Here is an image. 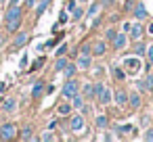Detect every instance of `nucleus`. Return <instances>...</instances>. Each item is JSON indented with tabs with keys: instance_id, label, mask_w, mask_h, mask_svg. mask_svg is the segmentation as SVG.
<instances>
[{
	"instance_id": "nucleus-16",
	"label": "nucleus",
	"mask_w": 153,
	"mask_h": 142,
	"mask_svg": "<svg viewBox=\"0 0 153 142\" xmlns=\"http://www.w3.org/2000/svg\"><path fill=\"white\" fill-rule=\"evenodd\" d=\"M21 140H34V127L32 125H25L23 129H21V134H17Z\"/></svg>"
},
{
	"instance_id": "nucleus-15",
	"label": "nucleus",
	"mask_w": 153,
	"mask_h": 142,
	"mask_svg": "<svg viewBox=\"0 0 153 142\" xmlns=\"http://www.w3.org/2000/svg\"><path fill=\"white\" fill-rule=\"evenodd\" d=\"M111 71H113V77H115L117 82H124V79H126V75H128V73H126V69H122V67H117V65H113V67H111Z\"/></svg>"
},
{
	"instance_id": "nucleus-38",
	"label": "nucleus",
	"mask_w": 153,
	"mask_h": 142,
	"mask_svg": "<svg viewBox=\"0 0 153 142\" xmlns=\"http://www.w3.org/2000/svg\"><path fill=\"white\" fill-rule=\"evenodd\" d=\"M132 129V125H117L115 127V132H120V134H124V132H130Z\"/></svg>"
},
{
	"instance_id": "nucleus-33",
	"label": "nucleus",
	"mask_w": 153,
	"mask_h": 142,
	"mask_svg": "<svg viewBox=\"0 0 153 142\" xmlns=\"http://www.w3.org/2000/svg\"><path fill=\"white\" fill-rule=\"evenodd\" d=\"M97 125L99 127H107V117L105 115H97Z\"/></svg>"
},
{
	"instance_id": "nucleus-32",
	"label": "nucleus",
	"mask_w": 153,
	"mask_h": 142,
	"mask_svg": "<svg viewBox=\"0 0 153 142\" xmlns=\"http://www.w3.org/2000/svg\"><path fill=\"white\" fill-rule=\"evenodd\" d=\"M103 88H105V86H103V82H97V84H94V98H99V96H101Z\"/></svg>"
},
{
	"instance_id": "nucleus-30",
	"label": "nucleus",
	"mask_w": 153,
	"mask_h": 142,
	"mask_svg": "<svg viewBox=\"0 0 153 142\" xmlns=\"http://www.w3.org/2000/svg\"><path fill=\"white\" fill-rule=\"evenodd\" d=\"M38 140H44V142H48V140H55V134H53L51 129H46V132H44V134H42Z\"/></svg>"
},
{
	"instance_id": "nucleus-11",
	"label": "nucleus",
	"mask_w": 153,
	"mask_h": 142,
	"mask_svg": "<svg viewBox=\"0 0 153 142\" xmlns=\"http://www.w3.org/2000/svg\"><path fill=\"white\" fill-rule=\"evenodd\" d=\"M76 65H78V69H90V65H92L90 54H80L78 61H76Z\"/></svg>"
},
{
	"instance_id": "nucleus-12",
	"label": "nucleus",
	"mask_w": 153,
	"mask_h": 142,
	"mask_svg": "<svg viewBox=\"0 0 153 142\" xmlns=\"http://www.w3.org/2000/svg\"><path fill=\"white\" fill-rule=\"evenodd\" d=\"M15 109H17V100L15 98H4V102H2V113H15Z\"/></svg>"
},
{
	"instance_id": "nucleus-1",
	"label": "nucleus",
	"mask_w": 153,
	"mask_h": 142,
	"mask_svg": "<svg viewBox=\"0 0 153 142\" xmlns=\"http://www.w3.org/2000/svg\"><path fill=\"white\" fill-rule=\"evenodd\" d=\"M17 134H19V127L13 121H4L0 125V140H13L17 138Z\"/></svg>"
},
{
	"instance_id": "nucleus-18",
	"label": "nucleus",
	"mask_w": 153,
	"mask_h": 142,
	"mask_svg": "<svg viewBox=\"0 0 153 142\" xmlns=\"http://www.w3.org/2000/svg\"><path fill=\"white\" fill-rule=\"evenodd\" d=\"M71 107H74V109H84V96H82L80 92L71 96Z\"/></svg>"
},
{
	"instance_id": "nucleus-21",
	"label": "nucleus",
	"mask_w": 153,
	"mask_h": 142,
	"mask_svg": "<svg viewBox=\"0 0 153 142\" xmlns=\"http://www.w3.org/2000/svg\"><path fill=\"white\" fill-rule=\"evenodd\" d=\"M82 96L84 98H94V86L92 84H84L82 86Z\"/></svg>"
},
{
	"instance_id": "nucleus-46",
	"label": "nucleus",
	"mask_w": 153,
	"mask_h": 142,
	"mask_svg": "<svg viewBox=\"0 0 153 142\" xmlns=\"http://www.w3.org/2000/svg\"><path fill=\"white\" fill-rule=\"evenodd\" d=\"M55 127H57V119H53V121L48 123V129H55Z\"/></svg>"
},
{
	"instance_id": "nucleus-13",
	"label": "nucleus",
	"mask_w": 153,
	"mask_h": 142,
	"mask_svg": "<svg viewBox=\"0 0 153 142\" xmlns=\"http://www.w3.org/2000/svg\"><path fill=\"white\" fill-rule=\"evenodd\" d=\"M99 100H101V104H109V102L113 100V92H111L109 88H103V92H101Z\"/></svg>"
},
{
	"instance_id": "nucleus-7",
	"label": "nucleus",
	"mask_w": 153,
	"mask_h": 142,
	"mask_svg": "<svg viewBox=\"0 0 153 142\" xmlns=\"http://www.w3.org/2000/svg\"><path fill=\"white\" fill-rule=\"evenodd\" d=\"M44 92H46V86H44V82H42V79L34 82V88H32V98H34V100H38V98H40Z\"/></svg>"
},
{
	"instance_id": "nucleus-25",
	"label": "nucleus",
	"mask_w": 153,
	"mask_h": 142,
	"mask_svg": "<svg viewBox=\"0 0 153 142\" xmlns=\"http://www.w3.org/2000/svg\"><path fill=\"white\" fill-rule=\"evenodd\" d=\"M128 104H130L132 109H138V107H140V94H130V96H128Z\"/></svg>"
},
{
	"instance_id": "nucleus-26",
	"label": "nucleus",
	"mask_w": 153,
	"mask_h": 142,
	"mask_svg": "<svg viewBox=\"0 0 153 142\" xmlns=\"http://www.w3.org/2000/svg\"><path fill=\"white\" fill-rule=\"evenodd\" d=\"M71 111H74V107H71L69 102H61V104L57 107V113H59V115H67V113H71Z\"/></svg>"
},
{
	"instance_id": "nucleus-19",
	"label": "nucleus",
	"mask_w": 153,
	"mask_h": 142,
	"mask_svg": "<svg viewBox=\"0 0 153 142\" xmlns=\"http://www.w3.org/2000/svg\"><path fill=\"white\" fill-rule=\"evenodd\" d=\"M134 17H136L138 21L147 19V9H145L143 4H136V7H134Z\"/></svg>"
},
{
	"instance_id": "nucleus-40",
	"label": "nucleus",
	"mask_w": 153,
	"mask_h": 142,
	"mask_svg": "<svg viewBox=\"0 0 153 142\" xmlns=\"http://www.w3.org/2000/svg\"><path fill=\"white\" fill-rule=\"evenodd\" d=\"M80 54H92V50H90V44H84L82 46V52Z\"/></svg>"
},
{
	"instance_id": "nucleus-2",
	"label": "nucleus",
	"mask_w": 153,
	"mask_h": 142,
	"mask_svg": "<svg viewBox=\"0 0 153 142\" xmlns=\"http://www.w3.org/2000/svg\"><path fill=\"white\" fill-rule=\"evenodd\" d=\"M30 42V34L27 32H15V38H13V42H11V48H9V52H17V50H21L25 44Z\"/></svg>"
},
{
	"instance_id": "nucleus-44",
	"label": "nucleus",
	"mask_w": 153,
	"mask_h": 142,
	"mask_svg": "<svg viewBox=\"0 0 153 142\" xmlns=\"http://www.w3.org/2000/svg\"><path fill=\"white\" fill-rule=\"evenodd\" d=\"M145 138H147V140H151V142H153V129H147V134H145Z\"/></svg>"
},
{
	"instance_id": "nucleus-10",
	"label": "nucleus",
	"mask_w": 153,
	"mask_h": 142,
	"mask_svg": "<svg viewBox=\"0 0 153 142\" xmlns=\"http://www.w3.org/2000/svg\"><path fill=\"white\" fill-rule=\"evenodd\" d=\"M111 42H113V48H115V50H122V48L126 46V42H128V36H126V34H115V38H113Z\"/></svg>"
},
{
	"instance_id": "nucleus-37",
	"label": "nucleus",
	"mask_w": 153,
	"mask_h": 142,
	"mask_svg": "<svg viewBox=\"0 0 153 142\" xmlns=\"http://www.w3.org/2000/svg\"><path fill=\"white\" fill-rule=\"evenodd\" d=\"M19 69H27V54L21 57V61H19Z\"/></svg>"
},
{
	"instance_id": "nucleus-3",
	"label": "nucleus",
	"mask_w": 153,
	"mask_h": 142,
	"mask_svg": "<svg viewBox=\"0 0 153 142\" xmlns=\"http://www.w3.org/2000/svg\"><path fill=\"white\" fill-rule=\"evenodd\" d=\"M61 92H63V98L71 100V96L80 92V82H78V79H74V77H69V79L63 84V90H61Z\"/></svg>"
},
{
	"instance_id": "nucleus-23",
	"label": "nucleus",
	"mask_w": 153,
	"mask_h": 142,
	"mask_svg": "<svg viewBox=\"0 0 153 142\" xmlns=\"http://www.w3.org/2000/svg\"><path fill=\"white\" fill-rule=\"evenodd\" d=\"M132 52H134L136 57H143V54L147 52V46H145L143 42H138V40H136V44H134V48H132Z\"/></svg>"
},
{
	"instance_id": "nucleus-14",
	"label": "nucleus",
	"mask_w": 153,
	"mask_h": 142,
	"mask_svg": "<svg viewBox=\"0 0 153 142\" xmlns=\"http://www.w3.org/2000/svg\"><path fill=\"white\" fill-rule=\"evenodd\" d=\"M113 100H115V104H120V107H124V104L128 102V94H126L124 90H117V92L113 94Z\"/></svg>"
},
{
	"instance_id": "nucleus-4",
	"label": "nucleus",
	"mask_w": 153,
	"mask_h": 142,
	"mask_svg": "<svg viewBox=\"0 0 153 142\" xmlns=\"http://www.w3.org/2000/svg\"><path fill=\"white\" fill-rule=\"evenodd\" d=\"M19 17H23V9H21L19 4H15V7H7L4 23H7V21H11V19H19Z\"/></svg>"
},
{
	"instance_id": "nucleus-45",
	"label": "nucleus",
	"mask_w": 153,
	"mask_h": 142,
	"mask_svg": "<svg viewBox=\"0 0 153 142\" xmlns=\"http://www.w3.org/2000/svg\"><path fill=\"white\" fill-rule=\"evenodd\" d=\"M147 52H149V61H151V65H153V46H149Z\"/></svg>"
},
{
	"instance_id": "nucleus-31",
	"label": "nucleus",
	"mask_w": 153,
	"mask_h": 142,
	"mask_svg": "<svg viewBox=\"0 0 153 142\" xmlns=\"http://www.w3.org/2000/svg\"><path fill=\"white\" fill-rule=\"evenodd\" d=\"M136 88H138V92H147V90H149V86H147V79H140V82H136Z\"/></svg>"
},
{
	"instance_id": "nucleus-27",
	"label": "nucleus",
	"mask_w": 153,
	"mask_h": 142,
	"mask_svg": "<svg viewBox=\"0 0 153 142\" xmlns=\"http://www.w3.org/2000/svg\"><path fill=\"white\" fill-rule=\"evenodd\" d=\"M44 63H46V59H44V57H40V59H38V61H34V63H32V67H27V69H30V71H38V69H42V65H44Z\"/></svg>"
},
{
	"instance_id": "nucleus-41",
	"label": "nucleus",
	"mask_w": 153,
	"mask_h": 142,
	"mask_svg": "<svg viewBox=\"0 0 153 142\" xmlns=\"http://www.w3.org/2000/svg\"><path fill=\"white\" fill-rule=\"evenodd\" d=\"M7 36H9L7 32H4V34H0V48H2V46L7 44Z\"/></svg>"
},
{
	"instance_id": "nucleus-17",
	"label": "nucleus",
	"mask_w": 153,
	"mask_h": 142,
	"mask_svg": "<svg viewBox=\"0 0 153 142\" xmlns=\"http://www.w3.org/2000/svg\"><path fill=\"white\" fill-rule=\"evenodd\" d=\"M105 50H107V44H105V42H97V44L92 46V54H94V57H103Z\"/></svg>"
},
{
	"instance_id": "nucleus-35",
	"label": "nucleus",
	"mask_w": 153,
	"mask_h": 142,
	"mask_svg": "<svg viewBox=\"0 0 153 142\" xmlns=\"http://www.w3.org/2000/svg\"><path fill=\"white\" fill-rule=\"evenodd\" d=\"M67 48H69L67 44H59V48H57V57H63V54L67 52Z\"/></svg>"
},
{
	"instance_id": "nucleus-20",
	"label": "nucleus",
	"mask_w": 153,
	"mask_h": 142,
	"mask_svg": "<svg viewBox=\"0 0 153 142\" xmlns=\"http://www.w3.org/2000/svg\"><path fill=\"white\" fill-rule=\"evenodd\" d=\"M140 36H143V27L136 23V25H130V38L132 40H140Z\"/></svg>"
},
{
	"instance_id": "nucleus-34",
	"label": "nucleus",
	"mask_w": 153,
	"mask_h": 142,
	"mask_svg": "<svg viewBox=\"0 0 153 142\" xmlns=\"http://www.w3.org/2000/svg\"><path fill=\"white\" fill-rule=\"evenodd\" d=\"M115 34H117V32H115V29H113V27H109V29H107V32H105V38H107V40H109V42H111V40H113V38H115Z\"/></svg>"
},
{
	"instance_id": "nucleus-43",
	"label": "nucleus",
	"mask_w": 153,
	"mask_h": 142,
	"mask_svg": "<svg viewBox=\"0 0 153 142\" xmlns=\"http://www.w3.org/2000/svg\"><path fill=\"white\" fill-rule=\"evenodd\" d=\"M147 86H149V90L153 92V75H149V77H147Z\"/></svg>"
},
{
	"instance_id": "nucleus-22",
	"label": "nucleus",
	"mask_w": 153,
	"mask_h": 142,
	"mask_svg": "<svg viewBox=\"0 0 153 142\" xmlns=\"http://www.w3.org/2000/svg\"><path fill=\"white\" fill-rule=\"evenodd\" d=\"M76 71H78V65H69V63H67V65H65V69H63L61 73L69 79V77H74V75H76Z\"/></svg>"
},
{
	"instance_id": "nucleus-29",
	"label": "nucleus",
	"mask_w": 153,
	"mask_h": 142,
	"mask_svg": "<svg viewBox=\"0 0 153 142\" xmlns=\"http://www.w3.org/2000/svg\"><path fill=\"white\" fill-rule=\"evenodd\" d=\"M71 13H74V15H71V19H74V21H80V19L84 17V9H80V7H76Z\"/></svg>"
},
{
	"instance_id": "nucleus-42",
	"label": "nucleus",
	"mask_w": 153,
	"mask_h": 142,
	"mask_svg": "<svg viewBox=\"0 0 153 142\" xmlns=\"http://www.w3.org/2000/svg\"><path fill=\"white\" fill-rule=\"evenodd\" d=\"M36 4H38V0H25V7L27 9H34Z\"/></svg>"
},
{
	"instance_id": "nucleus-8",
	"label": "nucleus",
	"mask_w": 153,
	"mask_h": 142,
	"mask_svg": "<svg viewBox=\"0 0 153 142\" xmlns=\"http://www.w3.org/2000/svg\"><path fill=\"white\" fill-rule=\"evenodd\" d=\"M69 127H71V132H82L84 129V117L82 115H71Z\"/></svg>"
},
{
	"instance_id": "nucleus-39",
	"label": "nucleus",
	"mask_w": 153,
	"mask_h": 142,
	"mask_svg": "<svg viewBox=\"0 0 153 142\" xmlns=\"http://www.w3.org/2000/svg\"><path fill=\"white\" fill-rule=\"evenodd\" d=\"M78 4H76V0H67V7H65V11H74Z\"/></svg>"
},
{
	"instance_id": "nucleus-5",
	"label": "nucleus",
	"mask_w": 153,
	"mask_h": 142,
	"mask_svg": "<svg viewBox=\"0 0 153 142\" xmlns=\"http://www.w3.org/2000/svg\"><path fill=\"white\" fill-rule=\"evenodd\" d=\"M21 23H23V17H19V19H11V21H7V23H4V32H7L9 36H13L15 32H19V29H21Z\"/></svg>"
},
{
	"instance_id": "nucleus-24",
	"label": "nucleus",
	"mask_w": 153,
	"mask_h": 142,
	"mask_svg": "<svg viewBox=\"0 0 153 142\" xmlns=\"http://www.w3.org/2000/svg\"><path fill=\"white\" fill-rule=\"evenodd\" d=\"M65 65H67V59H65V57H57V61H55V71L61 73V71L65 69Z\"/></svg>"
},
{
	"instance_id": "nucleus-36",
	"label": "nucleus",
	"mask_w": 153,
	"mask_h": 142,
	"mask_svg": "<svg viewBox=\"0 0 153 142\" xmlns=\"http://www.w3.org/2000/svg\"><path fill=\"white\" fill-rule=\"evenodd\" d=\"M69 21V15H67V11H61V17H59V23H67Z\"/></svg>"
},
{
	"instance_id": "nucleus-6",
	"label": "nucleus",
	"mask_w": 153,
	"mask_h": 142,
	"mask_svg": "<svg viewBox=\"0 0 153 142\" xmlns=\"http://www.w3.org/2000/svg\"><path fill=\"white\" fill-rule=\"evenodd\" d=\"M124 65H126V73H136L140 61H138L136 57H128V59H124Z\"/></svg>"
},
{
	"instance_id": "nucleus-48",
	"label": "nucleus",
	"mask_w": 153,
	"mask_h": 142,
	"mask_svg": "<svg viewBox=\"0 0 153 142\" xmlns=\"http://www.w3.org/2000/svg\"><path fill=\"white\" fill-rule=\"evenodd\" d=\"M149 34H153V23H151V25H149Z\"/></svg>"
},
{
	"instance_id": "nucleus-47",
	"label": "nucleus",
	"mask_w": 153,
	"mask_h": 142,
	"mask_svg": "<svg viewBox=\"0 0 153 142\" xmlns=\"http://www.w3.org/2000/svg\"><path fill=\"white\" fill-rule=\"evenodd\" d=\"M15 4H19V0H9V7H15Z\"/></svg>"
},
{
	"instance_id": "nucleus-9",
	"label": "nucleus",
	"mask_w": 153,
	"mask_h": 142,
	"mask_svg": "<svg viewBox=\"0 0 153 142\" xmlns=\"http://www.w3.org/2000/svg\"><path fill=\"white\" fill-rule=\"evenodd\" d=\"M48 7H51V0H38V4L34 7V9H36V21L46 13V9H48Z\"/></svg>"
},
{
	"instance_id": "nucleus-49",
	"label": "nucleus",
	"mask_w": 153,
	"mask_h": 142,
	"mask_svg": "<svg viewBox=\"0 0 153 142\" xmlns=\"http://www.w3.org/2000/svg\"><path fill=\"white\" fill-rule=\"evenodd\" d=\"M2 2H7V0H0V4H2Z\"/></svg>"
},
{
	"instance_id": "nucleus-28",
	"label": "nucleus",
	"mask_w": 153,
	"mask_h": 142,
	"mask_svg": "<svg viewBox=\"0 0 153 142\" xmlns=\"http://www.w3.org/2000/svg\"><path fill=\"white\" fill-rule=\"evenodd\" d=\"M101 7H103L101 2H94V4H90V9H88V17H94V15L101 11Z\"/></svg>"
}]
</instances>
